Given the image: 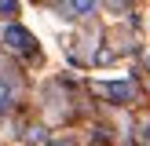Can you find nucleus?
Here are the masks:
<instances>
[{"mask_svg":"<svg viewBox=\"0 0 150 146\" xmlns=\"http://www.w3.org/2000/svg\"><path fill=\"white\" fill-rule=\"evenodd\" d=\"M99 95L110 99V102H117V106H125V102L136 99V84H132V80H103V84H99Z\"/></svg>","mask_w":150,"mask_h":146,"instance_id":"f257e3e1","label":"nucleus"},{"mask_svg":"<svg viewBox=\"0 0 150 146\" xmlns=\"http://www.w3.org/2000/svg\"><path fill=\"white\" fill-rule=\"evenodd\" d=\"M4 40H7V48L18 51V55H33V51H37L33 33H29V29H22V26H7V29H4Z\"/></svg>","mask_w":150,"mask_h":146,"instance_id":"f03ea898","label":"nucleus"},{"mask_svg":"<svg viewBox=\"0 0 150 146\" xmlns=\"http://www.w3.org/2000/svg\"><path fill=\"white\" fill-rule=\"evenodd\" d=\"M95 7H99V0H62V11L70 18H92Z\"/></svg>","mask_w":150,"mask_h":146,"instance_id":"7ed1b4c3","label":"nucleus"},{"mask_svg":"<svg viewBox=\"0 0 150 146\" xmlns=\"http://www.w3.org/2000/svg\"><path fill=\"white\" fill-rule=\"evenodd\" d=\"M15 102V80L11 77H0V113H7Z\"/></svg>","mask_w":150,"mask_h":146,"instance_id":"20e7f679","label":"nucleus"},{"mask_svg":"<svg viewBox=\"0 0 150 146\" xmlns=\"http://www.w3.org/2000/svg\"><path fill=\"white\" fill-rule=\"evenodd\" d=\"M18 11V0H0V18H11Z\"/></svg>","mask_w":150,"mask_h":146,"instance_id":"39448f33","label":"nucleus"},{"mask_svg":"<svg viewBox=\"0 0 150 146\" xmlns=\"http://www.w3.org/2000/svg\"><path fill=\"white\" fill-rule=\"evenodd\" d=\"M146 69H150V58H146Z\"/></svg>","mask_w":150,"mask_h":146,"instance_id":"423d86ee","label":"nucleus"}]
</instances>
